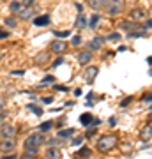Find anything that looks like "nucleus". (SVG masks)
<instances>
[{
    "mask_svg": "<svg viewBox=\"0 0 152 159\" xmlns=\"http://www.w3.org/2000/svg\"><path fill=\"white\" fill-rule=\"evenodd\" d=\"M23 7H25V4H23V2H18V0H14V2H11V6H9V9H11L12 12H16V14H20V12L23 11Z\"/></svg>",
    "mask_w": 152,
    "mask_h": 159,
    "instance_id": "6ab92c4d",
    "label": "nucleus"
},
{
    "mask_svg": "<svg viewBox=\"0 0 152 159\" xmlns=\"http://www.w3.org/2000/svg\"><path fill=\"white\" fill-rule=\"evenodd\" d=\"M140 140L141 142H150L152 140V124L143 125V129L140 131Z\"/></svg>",
    "mask_w": 152,
    "mask_h": 159,
    "instance_id": "f8f14e48",
    "label": "nucleus"
},
{
    "mask_svg": "<svg viewBox=\"0 0 152 159\" xmlns=\"http://www.w3.org/2000/svg\"><path fill=\"white\" fill-rule=\"evenodd\" d=\"M60 150H58V147H50L48 150H46V157L48 159H60Z\"/></svg>",
    "mask_w": 152,
    "mask_h": 159,
    "instance_id": "dca6fc26",
    "label": "nucleus"
},
{
    "mask_svg": "<svg viewBox=\"0 0 152 159\" xmlns=\"http://www.w3.org/2000/svg\"><path fill=\"white\" fill-rule=\"evenodd\" d=\"M0 62H2V53H0Z\"/></svg>",
    "mask_w": 152,
    "mask_h": 159,
    "instance_id": "3c124183",
    "label": "nucleus"
},
{
    "mask_svg": "<svg viewBox=\"0 0 152 159\" xmlns=\"http://www.w3.org/2000/svg\"><path fill=\"white\" fill-rule=\"evenodd\" d=\"M12 76H21V74H25V71H23V69H20V71H12Z\"/></svg>",
    "mask_w": 152,
    "mask_h": 159,
    "instance_id": "c9c22d12",
    "label": "nucleus"
},
{
    "mask_svg": "<svg viewBox=\"0 0 152 159\" xmlns=\"http://www.w3.org/2000/svg\"><path fill=\"white\" fill-rule=\"evenodd\" d=\"M2 159H16V154H9V156H4Z\"/></svg>",
    "mask_w": 152,
    "mask_h": 159,
    "instance_id": "4c0bfd02",
    "label": "nucleus"
},
{
    "mask_svg": "<svg viewBox=\"0 0 152 159\" xmlns=\"http://www.w3.org/2000/svg\"><path fill=\"white\" fill-rule=\"evenodd\" d=\"M117 142L118 140H117L115 134H104V136H101L97 140V148H99L101 152H110L112 148H115Z\"/></svg>",
    "mask_w": 152,
    "mask_h": 159,
    "instance_id": "f257e3e1",
    "label": "nucleus"
},
{
    "mask_svg": "<svg viewBox=\"0 0 152 159\" xmlns=\"http://www.w3.org/2000/svg\"><path fill=\"white\" fill-rule=\"evenodd\" d=\"M53 81H55V76H44L41 83H43V85H46V83H53Z\"/></svg>",
    "mask_w": 152,
    "mask_h": 159,
    "instance_id": "bb28decb",
    "label": "nucleus"
},
{
    "mask_svg": "<svg viewBox=\"0 0 152 159\" xmlns=\"http://www.w3.org/2000/svg\"><path fill=\"white\" fill-rule=\"evenodd\" d=\"M104 37H101V35H96L94 39L90 41L89 44H87V50H90V51H96V50H101V46L104 44Z\"/></svg>",
    "mask_w": 152,
    "mask_h": 159,
    "instance_id": "1a4fd4ad",
    "label": "nucleus"
},
{
    "mask_svg": "<svg viewBox=\"0 0 152 159\" xmlns=\"http://www.w3.org/2000/svg\"><path fill=\"white\" fill-rule=\"evenodd\" d=\"M51 101H53V97H43V102H46V104L51 102Z\"/></svg>",
    "mask_w": 152,
    "mask_h": 159,
    "instance_id": "ea45409f",
    "label": "nucleus"
},
{
    "mask_svg": "<svg viewBox=\"0 0 152 159\" xmlns=\"http://www.w3.org/2000/svg\"><path fill=\"white\" fill-rule=\"evenodd\" d=\"M80 43H81V37H80V35H74L73 37V44H80Z\"/></svg>",
    "mask_w": 152,
    "mask_h": 159,
    "instance_id": "f704fd0d",
    "label": "nucleus"
},
{
    "mask_svg": "<svg viewBox=\"0 0 152 159\" xmlns=\"http://www.w3.org/2000/svg\"><path fill=\"white\" fill-rule=\"evenodd\" d=\"M145 101H152V94H150V96H147V97H145Z\"/></svg>",
    "mask_w": 152,
    "mask_h": 159,
    "instance_id": "49530a36",
    "label": "nucleus"
},
{
    "mask_svg": "<svg viewBox=\"0 0 152 159\" xmlns=\"http://www.w3.org/2000/svg\"><path fill=\"white\" fill-rule=\"evenodd\" d=\"M147 62H149V64L152 66V57H149V58H147Z\"/></svg>",
    "mask_w": 152,
    "mask_h": 159,
    "instance_id": "de8ad7c7",
    "label": "nucleus"
},
{
    "mask_svg": "<svg viewBox=\"0 0 152 159\" xmlns=\"http://www.w3.org/2000/svg\"><path fill=\"white\" fill-rule=\"evenodd\" d=\"M76 60H78V64H81V66H87V64L92 60V51L90 50H83L78 53V57H76Z\"/></svg>",
    "mask_w": 152,
    "mask_h": 159,
    "instance_id": "9d476101",
    "label": "nucleus"
},
{
    "mask_svg": "<svg viewBox=\"0 0 152 159\" xmlns=\"http://www.w3.org/2000/svg\"><path fill=\"white\" fill-rule=\"evenodd\" d=\"M6 117H7V113H6V111H0V120H4Z\"/></svg>",
    "mask_w": 152,
    "mask_h": 159,
    "instance_id": "a18cd8bd",
    "label": "nucleus"
},
{
    "mask_svg": "<svg viewBox=\"0 0 152 159\" xmlns=\"http://www.w3.org/2000/svg\"><path fill=\"white\" fill-rule=\"evenodd\" d=\"M149 74H150V76H152V69H150V71H149Z\"/></svg>",
    "mask_w": 152,
    "mask_h": 159,
    "instance_id": "8fccbe9b",
    "label": "nucleus"
},
{
    "mask_svg": "<svg viewBox=\"0 0 152 159\" xmlns=\"http://www.w3.org/2000/svg\"><path fill=\"white\" fill-rule=\"evenodd\" d=\"M74 133H76V131L71 127V129H62V131H58V133H57V136L60 138V140H66V138L74 136Z\"/></svg>",
    "mask_w": 152,
    "mask_h": 159,
    "instance_id": "a211bd4d",
    "label": "nucleus"
},
{
    "mask_svg": "<svg viewBox=\"0 0 152 159\" xmlns=\"http://www.w3.org/2000/svg\"><path fill=\"white\" fill-rule=\"evenodd\" d=\"M81 142H83V136H78V138H74L73 140V145L74 147H78V145H81Z\"/></svg>",
    "mask_w": 152,
    "mask_h": 159,
    "instance_id": "c756f323",
    "label": "nucleus"
},
{
    "mask_svg": "<svg viewBox=\"0 0 152 159\" xmlns=\"http://www.w3.org/2000/svg\"><path fill=\"white\" fill-rule=\"evenodd\" d=\"M50 16L48 14H44V16H35L34 20H32V23H34L35 27H46V25H50Z\"/></svg>",
    "mask_w": 152,
    "mask_h": 159,
    "instance_id": "ddd939ff",
    "label": "nucleus"
},
{
    "mask_svg": "<svg viewBox=\"0 0 152 159\" xmlns=\"http://www.w3.org/2000/svg\"><path fill=\"white\" fill-rule=\"evenodd\" d=\"M28 110H32V111H34V113L41 115V108H35V106H32V104H28Z\"/></svg>",
    "mask_w": 152,
    "mask_h": 159,
    "instance_id": "2f4dec72",
    "label": "nucleus"
},
{
    "mask_svg": "<svg viewBox=\"0 0 152 159\" xmlns=\"http://www.w3.org/2000/svg\"><path fill=\"white\" fill-rule=\"evenodd\" d=\"M150 110H152V104H150Z\"/></svg>",
    "mask_w": 152,
    "mask_h": 159,
    "instance_id": "603ef678",
    "label": "nucleus"
},
{
    "mask_svg": "<svg viewBox=\"0 0 152 159\" xmlns=\"http://www.w3.org/2000/svg\"><path fill=\"white\" fill-rule=\"evenodd\" d=\"M97 74H99V69H97L96 66H89L83 73V80L87 83H94V80H96Z\"/></svg>",
    "mask_w": 152,
    "mask_h": 159,
    "instance_id": "39448f33",
    "label": "nucleus"
},
{
    "mask_svg": "<svg viewBox=\"0 0 152 159\" xmlns=\"http://www.w3.org/2000/svg\"><path fill=\"white\" fill-rule=\"evenodd\" d=\"M4 108H6V99L0 97V111H4Z\"/></svg>",
    "mask_w": 152,
    "mask_h": 159,
    "instance_id": "72a5a7b5",
    "label": "nucleus"
},
{
    "mask_svg": "<svg viewBox=\"0 0 152 159\" xmlns=\"http://www.w3.org/2000/svg\"><path fill=\"white\" fill-rule=\"evenodd\" d=\"M131 101H133L131 97H127V99H124V101H122V106H127V102H131Z\"/></svg>",
    "mask_w": 152,
    "mask_h": 159,
    "instance_id": "a19ab883",
    "label": "nucleus"
},
{
    "mask_svg": "<svg viewBox=\"0 0 152 159\" xmlns=\"http://www.w3.org/2000/svg\"><path fill=\"white\" fill-rule=\"evenodd\" d=\"M39 150V147H35V145H25V152L30 154V156H35Z\"/></svg>",
    "mask_w": 152,
    "mask_h": 159,
    "instance_id": "5701e85b",
    "label": "nucleus"
},
{
    "mask_svg": "<svg viewBox=\"0 0 152 159\" xmlns=\"http://www.w3.org/2000/svg\"><path fill=\"white\" fill-rule=\"evenodd\" d=\"M122 9H124V2L122 0H110V4L106 7V11L110 16H118L122 12Z\"/></svg>",
    "mask_w": 152,
    "mask_h": 159,
    "instance_id": "7ed1b4c3",
    "label": "nucleus"
},
{
    "mask_svg": "<svg viewBox=\"0 0 152 159\" xmlns=\"http://www.w3.org/2000/svg\"><path fill=\"white\" fill-rule=\"evenodd\" d=\"M51 125H53L51 122H43V124L39 125V131H43V133H48V131L51 129Z\"/></svg>",
    "mask_w": 152,
    "mask_h": 159,
    "instance_id": "393cba45",
    "label": "nucleus"
},
{
    "mask_svg": "<svg viewBox=\"0 0 152 159\" xmlns=\"http://www.w3.org/2000/svg\"><path fill=\"white\" fill-rule=\"evenodd\" d=\"M44 143H46V136H44L43 131H41V133H32V134L25 140V145H35V147H41V145H44Z\"/></svg>",
    "mask_w": 152,
    "mask_h": 159,
    "instance_id": "f03ea898",
    "label": "nucleus"
},
{
    "mask_svg": "<svg viewBox=\"0 0 152 159\" xmlns=\"http://www.w3.org/2000/svg\"><path fill=\"white\" fill-rule=\"evenodd\" d=\"M20 159H34V156H30V154H27V152H25V156H21Z\"/></svg>",
    "mask_w": 152,
    "mask_h": 159,
    "instance_id": "58836bf2",
    "label": "nucleus"
},
{
    "mask_svg": "<svg viewBox=\"0 0 152 159\" xmlns=\"http://www.w3.org/2000/svg\"><path fill=\"white\" fill-rule=\"evenodd\" d=\"M122 29L129 30V32H135V30H141L143 27H140L138 21H124V23H122Z\"/></svg>",
    "mask_w": 152,
    "mask_h": 159,
    "instance_id": "2eb2a0df",
    "label": "nucleus"
},
{
    "mask_svg": "<svg viewBox=\"0 0 152 159\" xmlns=\"http://www.w3.org/2000/svg\"><path fill=\"white\" fill-rule=\"evenodd\" d=\"M48 58H50V53H48V51H41V53L35 55L34 62L35 64H44V62H48Z\"/></svg>",
    "mask_w": 152,
    "mask_h": 159,
    "instance_id": "f3484780",
    "label": "nucleus"
},
{
    "mask_svg": "<svg viewBox=\"0 0 152 159\" xmlns=\"http://www.w3.org/2000/svg\"><path fill=\"white\" fill-rule=\"evenodd\" d=\"M20 18H21V20L35 18V9H34V7H23V11L20 12Z\"/></svg>",
    "mask_w": 152,
    "mask_h": 159,
    "instance_id": "4468645a",
    "label": "nucleus"
},
{
    "mask_svg": "<svg viewBox=\"0 0 152 159\" xmlns=\"http://www.w3.org/2000/svg\"><path fill=\"white\" fill-rule=\"evenodd\" d=\"M87 25H89V21L85 20V16H81V14H80L78 20H76V23H74V27H76V29H83V27H87Z\"/></svg>",
    "mask_w": 152,
    "mask_h": 159,
    "instance_id": "4be33fe9",
    "label": "nucleus"
},
{
    "mask_svg": "<svg viewBox=\"0 0 152 159\" xmlns=\"http://www.w3.org/2000/svg\"><path fill=\"white\" fill-rule=\"evenodd\" d=\"M16 148V140L14 138H7V140H2V145H0V150L6 154V152H14Z\"/></svg>",
    "mask_w": 152,
    "mask_h": 159,
    "instance_id": "0eeeda50",
    "label": "nucleus"
},
{
    "mask_svg": "<svg viewBox=\"0 0 152 159\" xmlns=\"http://www.w3.org/2000/svg\"><path fill=\"white\" fill-rule=\"evenodd\" d=\"M99 20H101V16H99L97 12H96V14H92V16L89 18V27H90V29H96L97 23H99Z\"/></svg>",
    "mask_w": 152,
    "mask_h": 159,
    "instance_id": "412c9836",
    "label": "nucleus"
},
{
    "mask_svg": "<svg viewBox=\"0 0 152 159\" xmlns=\"http://www.w3.org/2000/svg\"><path fill=\"white\" fill-rule=\"evenodd\" d=\"M117 124V119H115V117H112V119H110V125H115Z\"/></svg>",
    "mask_w": 152,
    "mask_h": 159,
    "instance_id": "c03bdc74",
    "label": "nucleus"
},
{
    "mask_svg": "<svg viewBox=\"0 0 152 159\" xmlns=\"http://www.w3.org/2000/svg\"><path fill=\"white\" fill-rule=\"evenodd\" d=\"M34 159H39V157H34Z\"/></svg>",
    "mask_w": 152,
    "mask_h": 159,
    "instance_id": "864d4df0",
    "label": "nucleus"
},
{
    "mask_svg": "<svg viewBox=\"0 0 152 159\" xmlns=\"http://www.w3.org/2000/svg\"><path fill=\"white\" fill-rule=\"evenodd\" d=\"M50 48H51V51H55V53H64V51L67 50V44H66L62 39H55L51 43Z\"/></svg>",
    "mask_w": 152,
    "mask_h": 159,
    "instance_id": "9b49d317",
    "label": "nucleus"
},
{
    "mask_svg": "<svg viewBox=\"0 0 152 159\" xmlns=\"http://www.w3.org/2000/svg\"><path fill=\"white\" fill-rule=\"evenodd\" d=\"M7 37H9V32H7L6 29L0 27V39H7Z\"/></svg>",
    "mask_w": 152,
    "mask_h": 159,
    "instance_id": "c85d7f7f",
    "label": "nucleus"
},
{
    "mask_svg": "<svg viewBox=\"0 0 152 159\" xmlns=\"http://www.w3.org/2000/svg\"><path fill=\"white\" fill-rule=\"evenodd\" d=\"M4 23H6V27H9V29H16V20L14 18H6Z\"/></svg>",
    "mask_w": 152,
    "mask_h": 159,
    "instance_id": "b1692460",
    "label": "nucleus"
},
{
    "mask_svg": "<svg viewBox=\"0 0 152 159\" xmlns=\"http://www.w3.org/2000/svg\"><path fill=\"white\" fill-rule=\"evenodd\" d=\"M53 34H55L57 39H64V37H67V35L71 34V32H53Z\"/></svg>",
    "mask_w": 152,
    "mask_h": 159,
    "instance_id": "cd10ccee",
    "label": "nucleus"
},
{
    "mask_svg": "<svg viewBox=\"0 0 152 159\" xmlns=\"http://www.w3.org/2000/svg\"><path fill=\"white\" fill-rule=\"evenodd\" d=\"M80 122H81V125H90L92 122H94V117L90 113H83L81 117H80Z\"/></svg>",
    "mask_w": 152,
    "mask_h": 159,
    "instance_id": "aec40b11",
    "label": "nucleus"
},
{
    "mask_svg": "<svg viewBox=\"0 0 152 159\" xmlns=\"http://www.w3.org/2000/svg\"><path fill=\"white\" fill-rule=\"evenodd\" d=\"M55 90H60V92H67V89L64 85H55Z\"/></svg>",
    "mask_w": 152,
    "mask_h": 159,
    "instance_id": "e433bc0d",
    "label": "nucleus"
},
{
    "mask_svg": "<svg viewBox=\"0 0 152 159\" xmlns=\"http://www.w3.org/2000/svg\"><path fill=\"white\" fill-rule=\"evenodd\" d=\"M60 64H64V58H62V57H58V58L55 60V62L51 64V66H53V67H57V66H60Z\"/></svg>",
    "mask_w": 152,
    "mask_h": 159,
    "instance_id": "7c9ffc66",
    "label": "nucleus"
},
{
    "mask_svg": "<svg viewBox=\"0 0 152 159\" xmlns=\"http://www.w3.org/2000/svg\"><path fill=\"white\" fill-rule=\"evenodd\" d=\"M149 120H150V124H152V113H150V115H149Z\"/></svg>",
    "mask_w": 152,
    "mask_h": 159,
    "instance_id": "09e8293b",
    "label": "nucleus"
},
{
    "mask_svg": "<svg viewBox=\"0 0 152 159\" xmlns=\"http://www.w3.org/2000/svg\"><path fill=\"white\" fill-rule=\"evenodd\" d=\"M145 16H147V11L143 7H135V9L129 11V18L133 21H141V20H145Z\"/></svg>",
    "mask_w": 152,
    "mask_h": 159,
    "instance_id": "423d86ee",
    "label": "nucleus"
},
{
    "mask_svg": "<svg viewBox=\"0 0 152 159\" xmlns=\"http://www.w3.org/2000/svg\"><path fill=\"white\" fill-rule=\"evenodd\" d=\"M74 6H76V9H78V12H81V11H83V6H81V4H74Z\"/></svg>",
    "mask_w": 152,
    "mask_h": 159,
    "instance_id": "37998d69",
    "label": "nucleus"
},
{
    "mask_svg": "<svg viewBox=\"0 0 152 159\" xmlns=\"http://www.w3.org/2000/svg\"><path fill=\"white\" fill-rule=\"evenodd\" d=\"M110 0H87V6L94 11H99V9H106Z\"/></svg>",
    "mask_w": 152,
    "mask_h": 159,
    "instance_id": "6e6552de",
    "label": "nucleus"
},
{
    "mask_svg": "<svg viewBox=\"0 0 152 159\" xmlns=\"http://www.w3.org/2000/svg\"><path fill=\"white\" fill-rule=\"evenodd\" d=\"M78 156H80V157H89V156H90V148H87V147H83V148H80V152H78Z\"/></svg>",
    "mask_w": 152,
    "mask_h": 159,
    "instance_id": "a878e982",
    "label": "nucleus"
},
{
    "mask_svg": "<svg viewBox=\"0 0 152 159\" xmlns=\"http://www.w3.org/2000/svg\"><path fill=\"white\" fill-rule=\"evenodd\" d=\"M16 136V127L11 124H0V138L7 140V138H14Z\"/></svg>",
    "mask_w": 152,
    "mask_h": 159,
    "instance_id": "20e7f679",
    "label": "nucleus"
},
{
    "mask_svg": "<svg viewBox=\"0 0 152 159\" xmlns=\"http://www.w3.org/2000/svg\"><path fill=\"white\" fill-rule=\"evenodd\" d=\"M108 39H110V41H118V39H120V34H117V32H115V34H112Z\"/></svg>",
    "mask_w": 152,
    "mask_h": 159,
    "instance_id": "473e14b6",
    "label": "nucleus"
},
{
    "mask_svg": "<svg viewBox=\"0 0 152 159\" xmlns=\"http://www.w3.org/2000/svg\"><path fill=\"white\" fill-rule=\"evenodd\" d=\"M152 27V20H147V23H145V29H150Z\"/></svg>",
    "mask_w": 152,
    "mask_h": 159,
    "instance_id": "79ce46f5",
    "label": "nucleus"
}]
</instances>
